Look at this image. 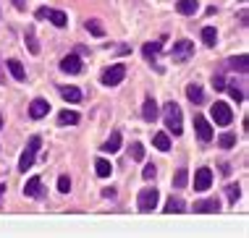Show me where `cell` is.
I'll use <instances>...</instances> for the list:
<instances>
[{
  "label": "cell",
  "instance_id": "6da1fadb",
  "mask_svg": "<svg viewBox=\"0 0 249 238\" xmlns=\"http://www.w3.org/2000/svg\"><path fill=\"white\" fill-rule=\"evenodd\" d=\"M163 120H165L168 131H171L173 136H181L184 123H181V107L176 105V102H165L163 105Z\"/></svg>",
  "mask_w": 249,
  "mask_h": 238
},
{
  "label": "cell",
  "instance_id": "7a4b0ae2",
  "mask_svg": "<svg viewBox=\"0 0 249 238\" xmlns=\"http://www.w3.org/2000/svg\"><path fill=\"white\" fill-rule=\"evenodd\" d=\"M39 144H42V139H39V136H32V139H29V144H26L21 160H18V170H21V173H26V170L35 165V157H37V152H39Z\"/></svg>",
  "mask_w": 249,
  "mask_h": 238
},
{
  "label": "cell",
  "instance_id": "3957f363",
  "mask_svg": "<svg viewBox=\"0 0 249 238\" xmlns=\"http://www.w3.org/2000/svg\"><path fill=\"white\" fill-rule=\"evenodd\" d=\"M158 199H160V194H158V188H155V186L142 188V191H139V196H137L139 209H142V212H152V209L158 207Z\"/></svg>",
  "mask_w": 249,
  "mask_h": 238
},
{
  "label": "cell",
  "instance_id": "277c9868",
  "mask_svg": "<svg viewBox=\"0 0 249 238\" xmlns=\"http://www.w3.org/2000/svg\"><path fill=\"white\" fill-rule=\"evenodd\" d=\"M192 55H194V45L189 39H178V42L171 47V58L176 60V63H184V60H189Z\"/></svg>",
  "mask_w": 249,
  "mask_h": 238
},
{
  "label": "cell",
  "instance_id": "5b68a950",
  "mask_svg": "<svg viewBox=\"0 0 249 238\" xmlns=\"http://www.w3.org/2000/svg\"><path fill=\"white\" fill-rule=\"evenodd\" d=\"M124 76H126V68L124 66H110V68H105L103 71V84L105 86H118L121 81H124Z\"/></svg>",
  "mask_w": 249,
  "mask_h": 238
},
{
  "label": "cell",
  "instance_id": "8992f818",
  "mask_svg": "<svg viewBox=\"0 0 249 238\" xmlns=\"http://www.w3.org/2000/svg\"><path fill=\"white\" fill-rule=\"evenodd\" d=\"M213 118H215L218 126H228L233 120V113H231V107H228L226 102H215L213 105Z\"/></svg>",
  "mask_w": 249,
  "mask_h": 238
},
{
  "label": "cell",
  "instance_id": "52a82bcc",
  "mask_svg": "<svg viewBox=\"0 0 249 238\" xmlns=\"http://www.w3.org/2000/svg\"><path fill=\"white\" fill-rule=\"evenodd\" d=\"M213 186V170L210 168H199L194 173V191H207Z\"/></svg>",
  "mask_w": 249,
  "mask_h": 238
},
{
  "label": "cell",
  "instance_id": "ba28073f",
  "mask_svg": "<svg viewBox=\"0 0 249 238\" xmlns=\"http://www.w3.org/2000/svg\"><path fill=\"white\" fill-rule=\"evenodd\" d=\"M194 131H197L199 141H210L213 139V126H210V120L202 118V115H194Z\"/></svg>",
  "mask_w": 249,
  "mask_h": 238
},
{
  "label": "cell",
  "instance_id": "9c48e42d",
  "mask_svg": "<svg viewBox=\"0 0 249 238\" xmlns=\"http://www.w3.org/2000/svg\"><path fill=\"white\" fill-rule=\"evenodd\" d=\"M165 34H160V39H158V42H147L144 47H142V55L147 58V60H155V58H158L160 55V50H163V45H165Z\"/></svg>",
  "mask_w": 249,
  "mask_h": 238
},
{
  "label": "cell",
  "instance_id": "30bf717a",
  "mask_svg": "<svg viewBox=\"0 0 249 238\" xmlns=\"http://www.w3.org/2000/svg\"><path fill=\"white\" fill-rule=\"evenodd\" d=\"M24 194L26 196H35V199H42L45 196V186H42V178H29L24 186Z\"/></svg>",
  "mask_w": 249,
  "mask_h": 238
},
{
  "label": "cell",
  "instance_id": "8fae6325",
  "mask_svg": "<svg viewBox=\"0 0 249 238\" xmlns=\"http://www.w3.org/2000/svg\"><path fill=\"white\" fill-rule=\"evenodd\" d=\"M48 113H50V102L48 100H35L29 105V115H32V118H45Z\"/></svg>",
  "mask_w": 249,
  "mask_h": 238
},
{
  "label": "cell",
  "instance_id": "7c38bea8",
  "mask_svg": "<svg viewBox=\"0 0 249 238\" xmlns=\"http://www.w3.org/2000/svg\"><path fill=\"white\" fill-rule=\"evenodd\" d=\"M60 71H66V73H79L82 71V60H79V55H66L63 60H60Z\"/></svg>",
  "mask_w": 249,
  "mask_h": 238
},
{
  "label": "cell",
  "instance_id": "4fadbf2b",
  "mask_svg": "<svg viewBox=\"0 0 249 238\" xmlns=\"http://www.w3.org/2000/svg\"><path fill=\"white\" fill-rule=\"evenodd\" d=\"M194 212H199V215H215V212H220V204L215 202V199H202L197 207H194Z\"/></svg>",
  "mask_w": 249,
  "mask_h": 238
},
{
  "label": "cell",
  "instance_id": "5bb4252c",
  "mask_svg": "<svg viewBox=\"0 0 249 238\" xmlns=\"http://www.w3.org/2000/svg\"><path fill=\"white\" fill-rule=\"evenodd\" d=\"M142 118L150 120V123H152V120H158V105H155L152 97L144 100V105H142Z\"/></svg>",
  "mask_w": 249,
  "mask_h": 238
},
{
  "label": "cell",
  "instance_id": "9a60e30c",
  "mask_svg": "<svg viewBox=\"0 0 249 238\" xmlns=\"http://www.w3.org/2000/svg\"><path fill=\"white\" fill-rule=\"evenodd\" d=\"M79 120H82V115L73 113V110H60V113H58V123H60V126H76Z\"/></svg>",
  "mask_w": 249,
  "mask_h": 238
},
{
  "label": "cell",
  "instance_id": "2e32d148",
  "mask_svg": "<svg viewBox=\"0 0 249 238\" xmlns=\"http://www.w3.org/2000/svg\"><path fill=\"white\" fill-rule=\"evenodd\" d=\"M186 97H189V102H194V105H202V102H205V92H202L199 84H189L186 86Z\"/></svg>",
  "mask_w": 249,
  "mask_h": 238
},
{
  "label": "cell",
  "instance_id": "e0dca14e",
  "mask_svg": "<svg viewBox=\"0 0 249 238\" xmlns=\"http://www.w3.org/2000/svg\"><path fill=\"white\" fill-rule=\"evenodd\" d=\"M197 8H199L197 0H178V3H176V11L184 13V16H192V13H197Z\"/></svg>",
  "mask_w": 249,
  "mask_h": 238
},
{
  "label": "cell",
  "instance_id": "ac0fdd59",
  "mask_svg": "<svg viewBox=\"0 0 249 238\" xmlns=\"http://www.w3.org/2000/svg\"><path fill=\"white\" fill-rule=\"evenodd\" d=\"M60 94H63L66 102H82V89L79 86H60Z\"/></svg>",
  "mask_w": 249,
  "mask_h": 238
},
{
  "label": "cell",
  "instance_id": "d6986e66",
  "mask_svg": "<svg viewBox=\"0 0 249 238\" xmlns=\"http://www.w3.org/2000/svg\"><path fill=\"white\" fill-rule=\"evenodd\" d=\"M152 144L158 147L160 152H168V149H171V136H168L165 131H160V134L152 136Z\"/></svg>",
  "mask_w": 249,
  "mask_h": 238
},
{
  "label": "cell",
  "instance_id": "ffe728a7",
  "mask_svg": "<svg viewBox=\"0 0 249 238\" xmlns=\"http://www.w3.org/2000/svg\"><path fill=\"white\" fill-rule=\"evenodd\" d=\"M118 149H121V134L116 131L107 141H103V152H110L113 154V152H118Z\"/></svg>",
  "mask_w": 249,
  "mask_h": 238
},
{
  "label": "cell",
  "instance_id": "44dd1931",
  "mask_svg": "<svg viewBox=\"0 0 249 238\" xmlns=\"http://www.w3.org/2000/svg\"><path fill=\"white\" fill-rule=\"evenodd\" d=\"M163 209H165L168 215H173V212H176V215H181L186 207H184V202H181V199H176V196H171V199H168V204H165Z\"/></svg>",
  "mask_w": 249,
  "mask_h": 238
},
{
  "label": "cell",
  "instance_id": "7402d4cb",
  "mask_svg": "<svg viewBox=\"0 0 249 238\" xmlns=\"http://www.w3.org/2000/svg\"><path fill=\"white\" fill-rule=\"evenodd\" d=\"M8 71H11V76L16 79V81H24V79H26V73H24V66L18 63V60H8Z\"/></svg>",
  "mask_w": 249,
  "mask_h": 238
},
{
  "label": "cell",
  "instance_id": "603a6c76",
  "mask_svg": "<svg viewBox=\"0 0 249 238\" xmlns=\"http://www.w3.org/2000/svg\"><path fill=\"white\" fill-rule=\"evenodd\" d=\"M231 68H236L239 73H247V71H249V58H247V55H236V58H231Z\"/></svg>",
  "mask_w": 249,
  "mask_h": 238
},
{
  "label": "cell",
  "instance_id": "cb8c5ba5",
  "mask_svg": "<svg viewBox=\"0 0 249 238\" xmlns=\"http://www.w3.org/2000/svg\"><path fill=\"white\" fill-rule=\"evenodd\" d=\"M202 42H205L207 47H213L215 42H218V32H215L213 26H205V29H202Z\"/></svg>",
  "mask_w": 249,
  "mask_h": 238
},
{
  "label": "cell",
  "instance_id": "d4e9b609",
  "mask_svg": "<svg viewBox=\"0 0 249 238\" xmlns=\"http://www.w3.org/2000/svg\"><path fill=\"white\" fill-rule=\"evenodd\" d=\"M95 173L100 175V178H107V175L113 173L110 162H107V160H97V162H95Z\"/></svg>",
  "mask_w": 249,
  "mask_h": 238
},
{
  "label": "cell",
  "instance_id": "484cf974",
  "mask_svg": "<svg viewBox=\"0 0 249 238\" xmlns=\"http://www.w3.org/2000/svg\"><path fill=\"white\" fill-rule=\"evenodd\" d=\"M87 32H89L92 37H105V29H103V24H100V21H95V18H89V21H87Z\"/></svg>",
  "mask_w": 249,
  "mask_h": 238
},
{
  "label": "cell",
  "instance_id": "4316f807",
  "mask_svg": "<svg viewBox=\"0 0 249 238\" xmlns=\"http://www.w3.org/2000/svg\"><path fill=\"white\" fill-rule=\"evenodd\" d=\"M26 47H29V52H32V55H39V45H37V37H35V32H26Z\"/></svg>",
  "mask_w": 249,
  "mask_h": 238
},
{
  "label": "cell",
  "instance_id": "83f0119b",
  "mask_svg": "<svg viewBox=\"0 0 249 238\" xmlns=\"http://www.w3.org/2000/svg\"><path fill=\"white\" fill-rule=\"evenodd\" d=\"M48 18H50V21L55 24V26H66V21H69L63 11H53V8H50V13H48Z\"/></svg>",
  "mask_w": 249,
  "mask_h": 238
},
{
  "label": "cell",
  "instance_id": "f1b7e54d",
  "mask_svg": "<svg viewBox=\"0 0 249 238\" xmlns=\"http://www.w3.org/2000/svg\"><path fill=\"white\" fill-rule=\"evenodd\" d=\"M186 183H189V173H186V170L181 168L178 173H176V178H173V186H176V188H184Z\"/></svg>",
  "mask_w": 249,
  "mask_h": 238
},
{
  "label": "cell",
  "instance_id": "f546056e",
  "mask_svg": "<svg viewBox=\"0 0 249 238\" xmlns=\"http://www.w3.org/2000/svg\"><path fill=\"white\" fill-rule=\"evenodd\" d=\"M218 144L223 147V149H231V147H236V136H233V134H223L218 139Z\"/></svg>",
  "mask_w": 249,
  "mask_h": 238
},
{
  "label": "cell",
  "instance_id": "4dcf8cb0",
  "mask_svg": "<svg viewBox=\"0 0 249 238\" xmlns=\"http://www.w3.org/2000/svg\"><path fill=\"white\" fill-rule=\"evenodd\" d=\"M129 157H131V160H142V157H144V147L134 141V144H131V149H129Z\"/></svg>",
  "mask_w": 249,
  "mask_h": 238
},
{
  "label": "cell",
  "instance_id": "1f68e13d",
  "mask_svg": "<svg viewBox=\"0 0 249 238\" xmlns=\"http://www.w3.org/2000/svg\"><path fill=\"white\" fill-rule=\"evenodd\" d=\"M58 191L60 194H69L71 191V178H69V175H60V178H58Z\"/></svg>",
  "mask_w": 249,
  "mask_h": 238
},
{
  "label": "cell",
  "instance_id": "d6a6232c",
  "mask_svg": "<svg viewBox=\"0 0 249 238\" xmlns=\"http://www.w3.org/2000/svg\"><path fill=\"white\" fill-rule=\"evenodd\" d=\"M226 196H228L231 202H236L239 196H241V188L236 186V183H231V186H226Z\"/></svg>",
  "mask_w": 249,
  "mask_h": 238
},
{
  "label": "cell",
  "instance_id": "836d02e7",
  "mask_svg": "<svg viewBox=\"0 0 249 238\" xmlns=\"http://www.w3.org/2000/svg\"><path fill=\"white\" fill-rule=\"evenodd\" d=\"M155 173H158V168H155V165H144V170H142L144 181H150V178H155Z\"/></svg>",
  "mask_w": 249,
  "mask_h": 238
},
{
  "label": "cell",
  "instance_id": "e575fe53",
  "mask_svg": "<svg viewBox=\"0 0 249 238\" xmlns=\"http://www.w3.org/2000/svg\"><path fill=\"white\" fill-rule=\"evenodd\" d=\"M213 86H215V89H226V79L223 76H213Z\"/></svg>",
  "mask_w": 249,
  "mask_h": 238
},
{
  "label": "cell",
  "instance_id": "d590c367",
  "mask_svg": "<svg viewBox=\"0 0 249 238\" xmlns=\"http://www.w3.org/2000/svg\"><path fill=\"white\" fill-rule=\"evenodd\" d=\"M228 92H231V97L236 100V102H244V92H241V89H236V86H231Z\"/></svg>",
  "mask_w": 249,
  "mask_h": 238
},
{
  "label": "cell",
  "instance_id": "8d00e7d4",
  "mask_svg": "<svg viewBox=\"0 0 249 238\" xmlns=\"http://www.w3.org/2000/svg\"><path fill=\"white\" fill-rule=\"evenodd\" d=\"M48 13H50V8H37V21H45V18H48Z\"/></svg>",
  "mask_w": 249,
  "mask_h": 238
},
{
  "label": "cell",
  "instance_id": "74e56055",
  "mask_svg": "<svg viewBox=\"0 0 249 238\" xmlns=\"http://www.w3.org/2000/svg\"><path fill=\"white\" fill-rule=\"evenodd\" d=\"M11 3H13V5H16V8H18V11H24V8H26V0H11Z\"/></svg>",
  "mask_w": 249,
  "mask_h": 238
},
{
  "label": "cell",
  "instance_id": "f35d334b",
  "mask_svg": "<svg viewBox=\"0 0 249 238\" xmlns=\"http://www.w3.org/2000/svg\"><path fill=\"white\" fill-rule=\"evenodd\" d=\"M103 196H107V199H113V196H116V191H113V188H103Z\"/></svg>",
  "mask_w": 249,
  "mask_h": 238
},
{
  "label": "cell",
  "instance_id": "ab89813d",
  "mask_svg": "<svg viewBox=\"0 0 249 238\" xmlns=\"http://www.w3.org/2000/svg\"><path fill=\"white\" fill-rule=\"evenodd\" d=\"M5 81V71H3V63H0V84Z\"/></svg>",
  "mask_w": 249,
  "mask_h": 238
},
{
  "label": "cell",
  "instance_id": "60d3db41",
  "mask_svg": "<svg viewBox=\"0 0 249 238\" xmlns=\"http://www.w3.org/2000/svg\"><path fill=\"white\" fill-rule=\"evenodd\" d=\"M0 128H3V115H0Z\"/></svg>",
  "mask_w": 249,
  "mask_h": 238
}]
</instances>
